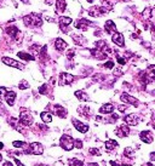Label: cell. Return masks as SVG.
I'll return each mask as SVG.
<instances>
[{"label":"cell","mask_w":155,"mask_h":166,"mask_svg":"<svg viewBox=\"0 0 155 166\" xmlns=\"http://www.w3.org/2000/svg\"><path fill=\"white\" fill-rule=\"evenodd\" d=\"M6 93H7L6 87H0V98H1V99H5Z\"/></svg>","instance_id":"cell-30"},{"label":"cell","mask_w":155,"mask_h":166,"mask_svg":"<svg viewBox=\"0 0 155 166\" xmlns=\"http://www.w3.org/2000/svg\"><path fill=\"white\" fill-rule=\"evenodd\" d=\"M74 147L76 148H82V142L80 140H74Z\"/></svg>","instance_id":"cell-35"},{"label":"cell","mask_w":155,"mask_h":166,"mask_svg":"<svg viewBox=\"0 0 155 166\" xmlns=\"http://www.w3.org/2000/svg\"><path fill=\"white\" fill-rule=\"evenodd\" d=\"M87 2H88V3H92V0H87Z\"/></svg>","instance_id":"cell-46"},{"label":"cell","mask_w":155,"mask_h":166,"mask_svg":"<svg viewBox=\"0 0 155 166\" xmlns=\"http://www.w3.org/2000/svg\"><path fill=\"white\" fill-rule=\"evenodd\" d=\"M75 96L80 99V101H88V99H90V97L85 92H82V91H76L75 92Z\"/></svg>","instance_id":"cell-26"},{"label":"cell","mask_w":155,"mask_h":166,"mask_svg":"<svg viewBox=\"0 0 155 166\" xmlns=\"http://www.w3.org/2000/svg\"><path fill=\"white\" fill-rule=\"evenodd\" d=\"M23 21H24L25 26H28V27H40L43 24V20H41L40 15H38V14H30V15L25 16L23 18Z\"/></svg>","instance_id":"cell-1"},{"label":"cell","mask_w":155,"mask_h":166,"mask_svg":"<svg viewBox=\"0 0 155 166\" xmlns=\"http://www.w3.org/2000/svg\"><path fill=\"white\" fill-rule=\"evenodd\" d=\"M113 110H114V106L112 103H107L100 108V113H102V114H110V113H113Z\"/></svg>","instance_id":"cell-18"},{"label":"cell","mask_w":155,"mask_h":166,"mask_svg":"<svg viewBox=\"0 0 155 166\" xmlns=\"http://www.w3.org/2000/svg\"><path fill=\"white\" fill-rule=\"evenodd\" d=\"M104 30L108 33V34H114V33H116V26L113 21H107L106 24H104Z\"/></svg>","instance_id":"cell-13"},{"label":"cell","mask_w":155,"mask_h":166,"mask_svg":"<svg viewBox=\"0 0 155 166\" xmlns=\"http://www.w3.org/2000/svg\"><path fill=\"white\" fill-rule=\"evenodd\" d=\"M73 124H74V127H75L79 132H81V134H86V132L88 131V126L85 125V124H82L81 121H79V120H76V119H73Z\"/></svg>","instance_id":"cell-11"},{"label":"cell","mask_w":155,"mask_h":166,"mask_svg":"<svg viewBox=\"0 0 155 166\" xmlns=\"http://www.w3.org/2000/svg\"><path fill=\"white\" fill-rule=\"evenodd\" d=\"M124 120H125V122L130 126H136V125H138V121H139V119L136 114H129L124 118Z\"/></svg>","instance_id":"cell-8"},{"label":"cell","mask_w":155,"mask_h":166,"mask_svg":"<svg viewBox=\"0 0 155 166\" xmlns=\"http://www.w3.org/2000/svg\"><path fill=\"white\" fill-rule=\"evenodd\" d=\"M120 99H121L122 102L129 103V104H133V106H137V104H138V99H137V98H135V97H132V96H130V95H129V93H126V92L121 93Z\"/></svg>","instance_id":"cell-6"},{"label":"cell","mask_w":155,"mask_h":166,"mask_svg":"<svg viewBox=\"0 0 155 166\" xmlns=\"http://www.w3.org/2000/svg\"><path fill=\"white\" fill-rule=\"evenodd\" d=\"M18 87H19L21 90H24V89H28V87H29V84H28L27 81L23 80V81H21V84L18 85Z\"/></svg>","instance_id":"cell-31"},{"label":"cell","mask_w":155,"mask_h":166,"mask_svg":"<svg viewBox=\"0 0 155 166\" xmlns=\"http://www.w3.org/2000/svg\"><path fill=\"white\" fill-rule=\"evenodd\" d=\"M40 116H41V120L44 122H51L52 121V114L50 112H43L40 114Z\"/></svg>","instance_id":"cell-22"},{"label":"cell","mask_w":155,"mask_h":166,"mask_svg":"<svg viewBox=\"0 0 155 166\" xmlns=\"http://www.w3.org/2000/svg\"><path fill=\"white\" fill-rule=\"evenodd\" d=\"M61 147L67 152L72 150L74 148V140L69 135H63L61 137Z\"/></svg>","instance_id":"cell-4"},{"label":"cell","mask_w":155,"mask_h":166,"mask_svg":"<svg viewBox=\"0 0 155 166\" xmlns=\"http://www.w3.org/2000/svg\"><path fill=\"white\" fill-rule=\"evenodd\" d=\"M92 23L90 22V21H87V20H79V21H76L75 22V28H78V29H82V30H86L87 29V27H90Z\"/></svg>","instance_id":"cell-14"},{"label":"cell","mask_w":155,"mask_h":166,"mask_svg":"<svg viewBox=\"0 0 155 166\" xmlns=\"http://www.w3.org/2000/svg\"><path fill=\"white\" fill-rule=\"evenodd\" d=\"M103 67H106V68H109V69H112L113 67H114V62L113 61H108L107 63H104V65Z\"/></svg>","instance_id":"cell-34"},{"label":"cell","mask_w":155,"mask_h":166,"mask_svg":"<svg viewBox=\"0 0 155 166\" xmlns=\"http://www.w3.org/2000/svg\"><path fill=\"white\" fill-rule=\"evenodd\" d=\"M12 144H13L15 148H25V144L27 143L25 142H21V141H15Z\"/></svg>","instance_id":"cell-28"},{"label":"cell","mask_w":155,"mask_h":166,"mask_svg":"<svg viewBox=\"0 0 155 166\" xmlns=\"http://www.w3.org/2000/svg\"><path fill=\"white\" fill-rule=\"evenodd\" d=\"M116 147H118V142L114 141V140H109V141L106 142V149H107V150H113V149H115Z\"/></svg>","instance_id":"cell-24"},{"label":"cell","mask_w":155,"mask_h":166,"mask_svg":"<svg viewBox=\"0 0 155 166\" xmlns=\"http://www.w3.org/2000/svg\"><path fill=\"white\" fill-rule=\"evenodd\" d=\"M139 138L144 143H151L153 142V136H151V132L150 131H142L141 134H139Z\"/></svg>","instance_id":"cell-12"},{"label":"cell","mask_w":155,"mask_h":166,"mask_svg":"<svg viewBox=\"0 0 155 166\" xmlns=\"http://www.w3.org/2000/svg\"><path fill=\"white\" fill-rule=\"evenodd\" d=\"M119 110H120V112H125V110H126V107H125V106H122V107L119 106Z\"/></svg>","instance_id":"cell-39"},{"label":"cell","mask_w":155,"mask_h":166,"mask_svg":"<svg viewBox=\"0 0 155 166\" xmlns=\"http://www.w3.org/2000/svg\"><path fill=\"white\" fill-rule=\"evenodd\" d=\"M72 22H73V20L70 17H61L59 18V24H61V28L62 29L66 28L67 26H69Z\"/></svg>","instance_id":"cell-21"},{"label":"cell","mask_w":155,"mask_h":166,"mask_svg":"<svg viewBox=\"0 0 155 166\" xmlns=\"http://www.w3.org/2000/svg\"><path fill=\"white\" fill-rule=\"evenodd\" d=\"M3 62L5 64L10 65V67H13V68H17V69H24V65L23 64H21L19 62H17V61H15V59H12L10 57H4L3 58Z\"/></svg>","instance_id":"cell-7"},{"label":"cell","mask_w":155,"mask_h":166,"mask_svg":"<svg viewBox=\"0 0 155 166\" xmlns=\"http://www.w3.org/2000/svg\"><path fill=\"white\" fill-rule=\"evenodd\" d=\"M112 40L114 44H116L118 46H124L125 45V40H124V35L121 34V33H114L113 37H112Z\"/></svg>","instance_id":"cell-10"},{"label":"cell","mask_w":155,"mask_h":166,"mask_svg":"<svg viewBox=\"0 0 155 166\" xmlns=\"http://www.w3.org/2000/svg\"><path fill=\"white\" fill-rule=\"evenodd\" d=\"M3 166H13V164H12V162H10V161H5V164H4Z\"/></svg>","instance_id":"cell-40"},{"label":"cell","mask_w":155,"mask_h":166,"mask_svg":"<svg viewBox=\"0 0 155 166\" xmlns=\"http://www.w3.org/2000/svg\"><path fill=\"white\" fill-rule=\"evenodd\" d=\"M53 112L59 118H66V115H67V110L63 107H61V106H55L53 107Z\"/></svg>","instance_id":"cell-17"},{"label":"cell","mask_w":155,"mask_h":166,"mask_svg":"<svg viewBox=\"0 0 155 166\" xmlns=\"http://www.w3.org/2000/svg\"><path fill=\"white\" fill-rule=\"evenodd\" d=\"M19 121H21V125H23V126H30L33 124L34 119H33L32 113L28 109H22L21 115H19Z\"/></svg>","instance_id":"cell-2"},{"label":"cell","mask_w":155,"mask_h":166,"mask_svg":"<svg viewBox=\"0 0 155 166\" xmlns=\"http://www.w3.org/2000/svg\"><path fill=\"white\" fill-rule=\"evenodd\" d=\"M21 2H23L24 4H28V3H29V2H28V0H21Z\"/></svg>","instance_id":"cell-43"},{"label":"cell","mask_w":155,"mask_h":166,"mask_svg":"<svg viewBox=\"0 0 155 166\" xmlns=\"http://www.w3.org/2000/svg\"><path fill=\"white\" fill-rule=\"evenodd\" d=\"M149 158H150V160H151V161H155V152L150 153V156H149Z\"/></svg>","instance_id":"cell-38"},{"label":"cell","mask_w":155,"mask_h":166,"mask_svg":"<svg viewBox=\"0 0 155 166\" xmlns=\"http://www.w3.org/2000/svg\"><path fill=\"white\" fill-rule=\"evenodd\" d=\"M17 56H18L19 58L24 59V61H34V57H33L32 55L27 53V52H18V53H17Z\"/></svg>","instance_id":"cell-25"},{"label":"cell","mask_w":155,"mask_h":166,"mask_svg":"<svg viewBox=\"0 0 155 166\" xmlns=\"http://www.w3.org/2000/svg\"><path fill=\"white\" fill-rule=\"evenodd\" d=\"M116 59H118V62L120 63V64H126V59L125 58H124V57H121L120 55H116Z\"/></svg>","instance_id":"cell-32"},{"label":"cell","mask_w":155,"mask_h":166,"mask_svg":"<svg viewBox=\"0 0 155 166\" xmlns=\"http://www.w3.org/2000/svg\"><path fill=\"white\" fill-rule=\"evenodd\" d=\"M18 32H19V30H18L15 26H12V27H7V28H6V33H7L9 35H11L12 38H16V35L18 34Z\"/></svg>","instance_id":"cell-23"},{"label":"cell","mask_w":155,"mask_h":166,"mask_svg":"<svg viewBox=\"0 0 155 166\" xmlns=\"http://www.w3.org/2000/svg\"><path fill=\"white\" fill-rule=\"evenodd\" d=\"M90 153H92L94 155H100V150L98 149H95V148H91L90 149Z\"/></svg>","instance_id":"cell-37"},{"label":"cell","mask_w":155,"mask_h":166,"mask_svg":"<svg viewBox=\"0 0 155 166\" xmlns=\"http://www.w3.org/2000/svg\"><path fill=\"white\" fill-rule=\"evenodd\" d=\"M74 80V77L72 74H68V73H61L59 75V85L61 86H64V85H69L72 84Z\"/></svg>","instance_id":"cell-5"},{"label":"cell","mask_w":155,"mask_h":166,"mask_svg":"<svg viewBox=\"0 0 155 166\" xmlns=\"http://www.w3.org/2000/svg\"><path fill=\"white\" fill-rule=\"evenodd\" d=\"M150 16H151V9L148 8V9H145L144 12H143V18H144V20H149Z\"/></svg>","instance_id":"cell-29"},{"label":"cell","mask_w":155,"mask_h":166,"mask_svg":"<svg viewBox=\"0 0 155 166\" xmlns=\"http://www.w3.org/2000/svg\"><path fill=\"white\" fill-rule=\"evenodd\" d=\"M69 166H84V164L79 159H70L69 160Z\"/></svg>","instance_id":"cell-27"},{"label":"cell","mask_w":155,"mask_h":166,"mask_svg":"<svg viewBox=\"0 0 155 166\" xmlns=\"http://www.w3.org/2000/svg\"><path fill=\"white\" fill-rule=\"evenodd\" d=\"M39 92L41 95H46L47 93V85H43L40 89H39Z\"/></svg>","instance_id":"cell-33"},{"label":"cell","mask_w":155,"mask_h":166,"mask_svg":"<svg viewBox=\"0 0 155 166\" xmlns=\"http://www.w3.org/2000/svg\"><path fill=\"white\" fill-rule=\"evenodd\" d=\"M115 132H116V135H118L119 137H126V136L130 135V128H129L127 125H121V126H119V127L116 128Z\"/></svg>","instance_id":"cell-9"},{"label":"cell","mask_w":155,"mask_h":166,"mask_svg":"<svg viewBox=\"0 0 155 166\" xmlns=\"http://www.w3.org/2000/svg\"><path fill=\"white\" fill-rule=\"evenodd\" d=\"M4 148V146H3V143L1 142H0V149H3Z\"/></svg>","instance_id":"cell-44"},{"label":"cell","mask_w":155,"mask_h":166,"mask_svg":"<svg viewBox=\"0 0 155 166\" xmlns=\"http://www.w3.org/2000/svg\"><path fill=\"white\" fill-rule=\"evenodd\" d=\"M66 6H67V4H66L64 0H57V2H56V10H57L58 14L64 12Z\"/></svg>","instance_id":"cell-20"},{"label":"cell","mask_w":155,"mask_h":166,"mask_svg":"<svg viewBox=\"0 0 155 166\" xmlns=\"http://www.w3.org/2000/svg\"><path fill=\"white\" fill-rule=\"evenodd\" d=\"M3 160V156H1V154H0V161H1Z\"/></svg>","instance_id":"cell-45"},{"label":"cell","mask_w":155,"mask_h":166,"mask_svg":"<svg viewBox=\"0 0 155 166\" xmlns=\"http://www.w3.org/2000/svg\"><path fill=\"white\" fill-rule=\"evenodd\" d=\"M110 165H112V166H120V165H118L115 161H110Z\"/></svg>","instance_id":"cell-42"},{"label":"cell","mask_w":155,"mask_h":166,"mask_svg":"<svg viewBox=\"0 0 155 166\" xmlns=\"http://www.w3.org/2000/svg\"><path fill=\"white\" fill-rule=\"evenodd\" d=\"M15 99H16V92L15 91H9L5 96V101L7 102L9 106H13L15 104Z\"/></svg>","instance_id":"cell-16"},{"label":"cell","mask_w":155,"mask_h":166,"mask_svg":"<svg viewBox=\"0 0 155 166\" xmlns=\"http://www.w3.org/2000/svg\"><path fill=\"white\" fill-rule=\"evenodd\" d=\"M25 154H35V155H41L44 153V146L39 142H33L30 143L28 149L24 152Z\"/></svg>","instance_id":"cell-3"},{"label":"cell","mask_w":155,"mask_h":166,"mask_svg":"<svg viewBox=\"0 0 155 166\" xmlns=\"http://www.w3.org/2000/svg\"><path fill=\"white\" fill-rule=\"evenodd\" d=\"M15 162H16V165H17V166H22V164H21V161H19V160H17V159H16V160H15Z\"/></svg>","instance_id":"cell-41"},{"label":"cell","mask_w":155,"mask_h":166,"mask_svg":"<svg viewBox=\"0 0 155 166\" xmlns=\"http://www.w3.org/2000/svg\"><path fill=\"white\" fill-rule=\"evenodd\" d=\"M74 55H75L74 50H69V51H68V53H67V57L70 59V58H73V57H74Z\"/></svg>","instance_id":"cell-36"},{"label":"cell","mask_w":155,"mask_h":166,"mask_svg":"<svg viewBox=\"0 0 155 166\" xmlns=\"http://www.w3.org/2000/svg\"><path fill=\"white\" fill-rule=\"evenodd\" d=\"M67 43L63 40V39H61V38H57L56 39V41H55V47H56V50L57 51H63V50H66L67 49Z\"/></svg>","instance_id":"cell-15"},{"label":"cell","mask_w":155,"mask_h":166,"mask_svg":"<svg viewBox=\"0 0 155 166\" xmlns=\"http://www.w3.org/2000/svg\"><path fill=\"white\" fill-rule=\"evenodd\" d=\"M145 75L149 81H155V65H150L145 72Z\"/></svg>","instance_id":"cell-19"}]
</instances>
